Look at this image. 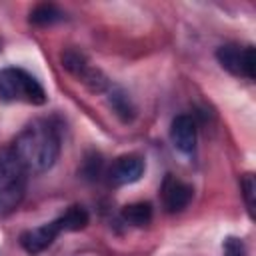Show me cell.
<instances>
[{"label":"cell","instance_id":"obj_1","mask_svg":"<svg viewBox=\"0 0 256 256\" xmlns=\"http://www.w3.org/2000/svg\"><path fill=\"white\" fill-rule=\"evenodd\" d=\"M12 152L26 172H46L60 154V134L50 120H32L16 136Z\"/></svg>","mask_w":256,"mask_h":256},{"label":"cell","instance_id":"obj_14","mask_svg":"<svg viewBox=\"0 0 256 256\" xmlns=\"http://www.w3.org/2000/svg\"><path fill=\"white\" fill-rule=\"evenodd\" d=\"M100 168H102V156H100V154H96V152H92V154H88V156H86V160H84L82 174H84L86 178L94 180V178H98Z\"/></svg>","mask_w":256,"mask_h":256},{"label":"cell","instance_id":"obj_7","mask_svg":"<svg viewBox=\"0 0 256 256\" xmlns=\"http://www.w3.org/2000/svg\"><path fill=\"white\" fill-rule=\"evenodd\" d=\"M170 138L182 154H192L196 148V122L192 120V116H176L170 124Z\"/></svg>","mask_w":256,"mask_h":256},{"label":"cell","instance_id":"obj_8","mask_svg":"<svg viewBox=\"0 0 256 256\" xmlns=\"http://www.w3.org/2000/svg\"><path fill=\"white\" fill-rule=\"evenodd\" d=\"M216 58L224 70L236 76H244V48L236 44H226L216 50Z\"/></svg>","mask_w":256,"mask_h":256},{"label":"cell","instance_id":"obj_6","mask_svg":"<svg viewBox=\"0 0 256 256\" xmlns=\"http://www.w3.org/2000/svg\"><path fill=\"white\" fill-rule=\"evenodd\" d=\"M58 234H60V226H58L56 220H52V222L42 224V226H38V228H34V230L22 232V236H20V246H22L28 254H40V252H44V250L56 240Z\"/></svg>","mask_w":256,"mask_h":256},{"label":"cell","instance_id":"obj_13","mask_svg":"<svg viewBox=\"0 0 256 256\" xmlns=\"http://www.w3.org/2000/svg\"><path fill=\"white\" fill-rule=\"evenodd\" d=\"M62 66H64L70 74H74L76 78H80V76L84 74V70H86L90 64H88V60H86V56H84L82 52H78V50H66V52L62 54Z\"/></svg>","mask_w":256,"mask_h":256},{"label":"cell","instance_id":"obj_9","mask_svg":"<svg viewBox=\"0 0 256 256\" xmlns=\"http://www.w3.org/2000/svg\"><path fill=\"white\" fill-rule=\"evenodd\" d=\"M60 232H76L88 226V212L82 206H70L62 216L56 218Z\"/></svg>","mask_w":256,"mask_h":256},{"label":"cell","instance_id":"obj_10","mask_svg":"<svg viewBox=\"0 0 256 256\" xmlns=\"http://www.w3.org/2000/svg\"><path fill=\"white\" fill-rule=\"evenodd\" d=\"M124 222L132 226H146L152 220V204L150 202H132L122 208Z\"/></svg>","mask_w":256,"mask_h":256},{"label":"cell","instance_id":"obj_12","mask_svg":"<svg viewBox=\"0 0 256 256\" xmlns=\"http://www.w3.org/2000/svg\"><path fill=\"white\" fill-rule=\"evenodd\" d=\"M108 100H110V106L114 108V112H116L124 122H128V120L134 118V106H132V102H130V98H128V94H126L124 90L112 88Z\"/></svg>","mask_w":256,"mask_h":256},{"label":"cell","instance_id":"obj_4","mask_svg":"<svg viewBox=\"0 0 256 256\" xmlns=\"http://www.w3.org/2000/svg\"><path fill=\"white\" fill-rule=\"evenodd\" d=\"M192 186L182 182L180 178L168 174L164 178V184H162V202H164V208L168 212H180L184 210L190 200H192Z\"/></svg>","mask_w":256,"mask_h":256},{"label":"cell","instance_id":"obj_5","mask_svg":"<svg viewBox=\"0 0 256 256\" xmlns=\"http://www.w3.org/2000/svg\"><path fill=\"white\" fill-rule=\"evenodd\" d=\"M144 174V160L136 154H124V156H118L110 170H108V176H110V182L122 186V184H132V182H138Z\"/></svg>","mask_w":256,"mask_h":256},{"label":"cell","instance_id":"obj_16","mask_svg":"<svg viewBox=\"0 0 256 256\" xmlns=\"http://www.w3.org/2000/svg\"><path fill=\"white\" fill-rule=\"evenodd\" d=\"M224 256H246V248L242 244V240L230 236L224 240Z\"/></svg>","mask_w":256,"mask_h":256},{"label":"cell","instance_id":"obj_17","mask_svg":"<svg viewBox=\"0 0 256 256\" xmlns=\"http://www.w3.org/2000/svg\"><path fill=\"white\" fill-rule=\"evenodd\" d=\"M256 74V60H254V48L246 46L244 48V76L248 80H254Z\"/></svg>","mask_w":256,"mask_h":256},{"label":"cell","instance_id":"obj_15","mask_svg":"<svg viewBox=\"0 0 256 256\" xmlns=\"http://www.w3.org/2000/svg\"><path fill=\"white\" fill-rule=\"evenodd\" d=\"M242 194H244V200L248 204V210L250 214L254 212V194H256V182H254V176L252 174H244L242 178Z\"/></svg>","mask_w":256,"mask_h":256},{"label":"cell","instance_id":"obj_11","mask_svg":"<svg viewBox=\"0 0 256 256\" xmlns=\"http://www.w3.org/2000/svg\"><path fill=\"white\" fill-rule=\"evenodd\" d=\"M60 20H64V12L54 4H38L30 12V22L34 26H50Z\"/></svg>","mask_w":256,"mask_h":256},{"label":"cell","instance_id":"obj_2","mask_svg":"<svg viewBox=\"0 0 256 256\" xmlns=\"http://www.w3.org/2000/svg\"><path fill=\"white\" fill-rule=\"evenodd\" d=\"M26 190V170L12 152L0 148V212H10L20 204Z\"/></svg>","mask_w":256,"mask_h":256},{"label":"cell","instance_id":"obj_3","mask_svg":"<svg viewBox=\"0 0 256 256\" xmlns=\"http://www.w3.org/2000/svg\"><path fill=\"white\" fill-rule=\"evenodd\" d=\"M0 100L4 102H26L40 106L46 102L42 84L20 68L0 70Z\"/></svg>","mask_w":256,"mask_h":256}]
</instances>
